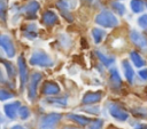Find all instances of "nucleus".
<instances>
[{"instance_id":"9d476101","label":"nucleus","mask_w":147,"mask_h":129,"mask_svg":"<svg viewBox=\"0 0 147 129\" xmlns=\"http://www.w3.org/2000/svg\"><path fill=\"white\" fill-rule=\"evenodd\" d=\"M102 97V94L100 91H90V92H86L83 97V103L84 104H93V103H96L101 99Z\"/></svg>"},{"instance_id":"423d86ee","label":"nucleus","mask_w":147,"mask_h":129,"mask_svg":"<svg viewBox=\"0 0 147 129\" xmlns=\"http://www.w3.org/2000/svg\"><path fill=\"white\" fill-rule=\"evenodd\" d=\"M109 114H110L114 119H116V120H118V121H125V120L129 118V114H127L122 107H119V106L116 105V104L109 105Z\"/></svg>"},{"instance_id":"ddd939ff","label":"nucleus","mask_w":147,"mask_h":129,"mask_svg":"<svg viewBox=\"0 0 147 129\" xmlns=\"http://www.w3.org/2000/svg\"><path fill=\"white\" fill-rule=\"evenodd\" d=\"M60 91V87L55 82H46L42 88V92L46 95H55Z\"/></svg>"},{"instance_id":"f03ea898","label":"nucleus","mask_w":147,"mask_h":129,"mask_svg":"<svg viewBox=\"0 0 147 129\" xmlns=\"http://www.w3.org/2000/svg\"><path fill=\"white\" fill-rule=\"evenodd\" d=\"M29 62L32 65L42 66V67H48V66H52L53 65L52 58L45 51H42V50H36V51H33V54L31 55Z\"/></svg>"},{"instance_id":"dca6fc26","label":"nucleus","mask_w":147,"mask_h":129,"mask_svg":"<svg viewBox=\"0 0 147 129\" xmlns=\"http://www.w3.org/2000/svg\"><path fill=\"white\" fill-rule=\"evenodd\" d=\"M130 7L131 10L136 14H140L145 9V2L142 0H131L130 1Z\"/></svg>"},{"instance_id":"20e7f679","label":"nucleus","mask_w":147,"mask_h":129,"mask_svg":"<svg viewBox=\"0 0 147 129\" xmlns=\"http://www.w3.org/2000/svg\"><path fill=\"white\" fill-rule=\"evenodd\" d=\"M41 80V74L40 73H33L30 82L28 84V97L29 99H33L36 96V90H37V86L39 83V81Z\"/></svg>"},{"instance_id":"4be33fe9","label":"nucleus","mask_w":147,"mask_h":129,"mask_svg":"<svg viewBox=\"0 0 147 129\" xmlns=\"http://www.w3.org/2000/svg\"><path fill=\"white\" fill-rule=\"evenodd\" d=\"M96 55H98V57L100 58V61H101V63L103 64V65H106V66H110L113 63H114V58L113 57H110V56H107V55H105L103 53H101V51H96Z\"/></svg>"},{"instance_id":"393cba45","label":"nucleus","mask_w":147,"mask_h":129,"mask_svg":"<svg viewBox=\"0 0 147 129\" xmlns=\"http://www.w3.org/2000/svg\"><path fill=\"white\" fill-rule=\"evenodd\" d=\"M67 9H72V8H76L77 7V0H62L60 1Z\"/></svg>"},{"instance_id":"1a4fd4ad","label":"nucleus","mask_w":147,"mask_h":129,"mask_svg":"<svg viewBox=\"0 0 147 129\" xmlns=\"http://www.w3.org/2000/svg\"><path fill=\"white\" fill-rule=\"evenodd\" d=\"M20 108V102H13V103H8L3 106V110H5V113L8 118L10 119H14L17 113H18V110Z\"/></svg>"},{"instance_id":"412c9836","label":"nucleus","mask_w":147,"mask_h":129,"mask_svg":"<svg viewBox=\"0 0 147 129\" xmlns=\"http://www.w3.org/2000/svg\"><path fill=\"white\" fill-rule=\"evenodd\" d=\"M111 8H113V10H114L116 14H118L119 16H123V15L125 14V11H126V8H125L124 3L117 2V1L111 3Z\"/></svg>"},{"instance_id":"7c9ffc66","label":"nucleus","mask_w":147,"mask_h":129,"mask_svg":"<svg viewBox=\"0 0 147 129\" xmlns=\"http://www.w3.org/2000/svg\"><path fill=\"white\" fill-rule=\"evenodd\" d=\"M5 7H6V3L3 0H1V17H2V19H5Z\"/></svg>"},{"instance_id":"473e14b6","label":"nucleus","mask_w":147,"mask_h":129,"mask_svg":"<svg viewBox=\"0 0 147 129\" xmlns=\"http://www.w3.org/2000/svg\"><path fill=\"white\" fill-rule=\"evenodd\" d=\"M41 129H53V128L48 127V126H41Z\"/></svg>"},{"instance_id":"c756f323","label":"nucleus","mask_w":147,"mask_h":129,"mask_svg":"<svg viewBox=\"0 0 147 129\" xmlns=\"http://www.w3.org/2000/svg\"><path fill=\"white\" fill-rule=\"evenodd\" d=\"M139 75H140V76H141L142 79L147 80V68H144V70L139 71Z\"/></svg>"},{"instance_id":"cd10ccee","label":"nucleus","mask_w":147,"mask_h":129,"mask_svg":"<svg viewBox=\"0 0 147 129\" xmlns=\"http://www.w3.org/2000/svg\"><path fill=\"white\" fill-rule=\"evenodd\" d=\"M11 97H13V95L10 92H8V91H6L3 89L0 91V98H1V100H6V99L11 98Z\"/></svg>"},{"instance_id":"72a5a7b5","label":"nucleus","mask_w":147,"mask_h":129,"mask_svg":"<svg viewBox=\"0 0 147 129\" xmlns=\"http://www.w3.org/2000/svg\"><path fill=\"white\" fill-rule=\"evenodd\" d=\"M13 129H25V128H23V127H21V126H15Z\"/></svg>"},{"instance_id":"0eeeda50","label":"nucleus","mask_w":147,"mask_h":129,"mask_svg":"<svg viewBox=\"0 0 147 129\" xmlns=\"http://www.w3.org/2000/svg\"><path fill=\"white\" fill-rule=\"evenodd\" d=\"M39 8H40L39 2H37V1L32 0V1H30L28 5H25V6L22 8V11L24 13V15H25V16H28V17L32 18V17H34V16H36V14H37V11L39 10Z\"/></svg>"},{"instance_id":"aec40b11","label":"nucleus","mask_w":147,"mask_h":129,"mask_svg":"<svg viewBox=\"0 0 147 129\" xmlns=\"http://www.w3.org/2000/svg\"><path fill=\"white\" fill-rule=\"evenodd\" d=\"M68 116H69L71 120H74L75 122H77V123H79V124H82V126H85V124H87L88 122H91V120H90L88 118L83 116V115H78V114H69Z\"/></svg>"},{"instance_id":"9b49d317","label":"nucleus","mask_w":147,"mask_h":129,"mask_svg":"<svg viewBox=\"0 0 147 129\" xmlns=\"http://www.w3.org/2000/svg\"><path fill=\"white\" fill-rule=\"evenodd\" d=\"M42 22L46 26H53L57 22V15L52 10H47L42 15Z\"/></svg>"},{"instance_id":"f8f14e48","label":"nucleus","mask_w":147,"mask_h":129,"mask_svg":"<svg viewBox=\"0 0 147 129\" xmlns=\"http://www.w3.org/2000/svg\"><path fill=\"white\" fill-rule=\"evenodd\" d=\"M61 119V114L59 113H51L46 116L42 118L41 120V126H48V127H52L53 124H55L56 122H59Z\"/></svg>"},{"instance_id":"2f4dec72","label":"nucleus","mask_w":147,"mask_h":129,"mask_svg":"<svg viewBox=\"0 0 147 129\" xmlns=\"http://www.w3.org/2000/svg\"><path fill=\"white\" fill-rule=\"evenodd\" d=\"M136 129H147V126H141V124H140V126H138Z\"/></svg>"},{"instance_id":"5701e85b","label":"nucleus","mask_w":147,"mask_h":129,"mask_svg":"<svg viewBox=\"0 0 147 129\" xmlns=\"http://www.w3.org/2000/svg\"><path fill=\"white\" fill-rule=\"evenodd\" d=\"M47 103L52 105H60V106H65L67 105V98L61 97V98H49L47 99Z\"/></svg>"},{"instance_id":"f3484780","label":"nucleus","mask_w":147,"mask_h":129,"mask_svg":"<svg viewBox=\"0 0 147 129\" xmlns=\"http://www.w3.org/2000/svg\"><path fill=\"white\" fill-rule=\"evenodd\" d=\"M122 66H123V71H124L125 78L131 82V81L133 80V76H134L133 68L131 67V65L129 64V62H127V61H123V62H122Z\"/></svg>"},{"instance_id":"6e6552de","label":"nucleus","mask_w":147,"mask_h":129,"mask_svg":"<svg viewBox=\"0 0 147 129\" xmlns=\"http://www.w3.org/2000/svg\"><path fill=\"white\" fill-rule=\"evenodd\" d=\"M17 64H18V73H20V79H21V84L22 87L24 86V83L26 82L28 79V68H26V63L23 56H20L17 59Z\"/></svg>"},{"instance_id":"b1692460","label":"nucleus","mask_w":147,"mask_h":129,"mask_svg":"<svg viewBox=\"0 0 147 129\" xmlns=\"http://www.w3.org/2000/svg\"><path fill=\"white\" fill-rule=\"evenodd\" d=\"M137 24L140 29L147 31V14H144V15L139 16L138 19H137Z\"/></svg>"},{"instance_id":"a878e982","label":"nucleus","mask_w":147,"mask_h":129,"mask_svg":"<svg viewBox=\"0 0 147 129\" xmlns=\"http://www.w3.org/2000/svg\"><path fill=\"white\" fill-rule=\"evenodd\" d=\"M18 115L21 119H28L30 116V111L28 110V107H21L20 111H18Z\"/></svg>"},{"instance_id":"6ab92c4d","label":"nucleus","mask_w":147,"mask_h":129,"mask_svg":"<svg viewBox=\"0 0 147 129\" xmlns=\"http://www.w3.org/2000/svg\"><path fill=\"white\" fill-rule=\"evenodd\" d=\"M110 81L116 87H118L121 84V76H119V73H118L117 68H115V67H113L110 70Z\"/></svg>"},{"instance_id":"e433bc0d","label":"nucleus","mask_w":147,"mask_h":129,"mask_svg":"<svg viewBox=\"0 0 147 129\" xmlns=\"http://www.w3.org/2000/svg\"><path fill=\"white\" fill-rule=\"evenodd\" d=\"M146 7H147V3H146Z\"/></svg>"},{"instance_id":"f704fd0d","label":"nucleus","mask_w":147,"mask_h":129,"mask_svg":"<svg viewBox=\"0 0 147 129\" xmlns=\"http://www.w3.org/2000/svg\"><path fill=\"white\" fill-rule=\"evenodd\" d=\"M67 129H75V128H67Z\"/></svg>"},{"instance_id":"f257e3e1","label":"nucleus","mask_w":147,"mask_h":129,"mask_svg":"<svg viewBox=\"0 0 147 129\" xmlns=\"http://www.w3.org/2000/svg\"><path fill=\"white\" fill-rule=\"evenodd\" d=\"M95 23L102 27H115L118 25V18L110 11H101L95 16Z\"/></svg>"},{"instance_id":"39448f33","label":"nucleus","mask_w":147,"mask_h":129,"mask_svg":"<svg viewBox=\"0 0 147 129\" xmlns=\"http://www.w3.org/2000/svg\"><path fill=\"white\" fill-rule=\"evenodd\" d=\"M130 38L132 40V42L138 46L139 48L146 50L147 49V39L144 34H141L139 31H136V30H132L131 33H130Z\"/></svg>"},{"instance_id":"2eb2a0df","label":"nucleus","mask_w":147,"mask_h":129,"mask_svg":"<svg viewBox=\"0 0 147 129\" xmlns=\"http://www.w3.org/2000/svg\"><path fill=\"white\" fill-rule=\"evenodd\" d=\"M106 37V31L102 30V29H92V38H93V41L94 43H100Z\"/></svg>"},{"instance_id":"7ed1b4c3","label":"nucleus","mask_w":147,"mask_h":129,"mask_svg":"<svg viewBox=\"0 0 147 129\" xmlns=\"http://www.w3.org/2000/svg\"><path fill=\"white\" fill-rule=\"evenodd\" d=\"M0 45H1V48L3 49V51L6 53V55L8 57H14L15 56V46H14V43H13V41H11L9 35L1 34Z\"/></svg>"},{"instance_id":"bb28decb","label":"nucleus","mask_w":147,"mask_h":129,"mask_svg":"<svg viewBox=\"0 0 147 129\" xmlns=\"http://www.w3.org/2000/svg\"><path fill=\"white\" fill-rule=\"evenodd\" d=\"M103 126V121L102 120H94L91 122L90 124V129H101Z\"/></svg>"},{"instance_id":"4468645a","label":"nucleus","mask_w":147,"mask_h":129,"mask_svg":"<svg viewBox=\"0 0 147 129\" xmlns=\"http://www.w3.org/2000/svg\"><path fill=\"white\" fill-rule=\"evenodd\" d=\"M38 34V26L37 24L34 23H31L26 26L25 31H24V35L28 38V39H34Z\"/></svg>"},{"instance_id":"a211bd4d","label":"nucleus","mask_w":147,"mask_h":129,"mask_svg":"<svg viewBox=\"0 0 147 129\" xmlns=\"http://www.w3.org/2000/svg\"><path fill=\"white\" fill-rule=\"evenodd\" d=\"M130 58H131V61L133 62V64H134L137 67H142V66L145 65V61H144L142 57H141L138 53H136V51H132V53L130 54Z\"/></svg>"},{"instance_id":"c85d7f7f","label":"nucleus","mask_w":147,"mask_h":129,"mask_svg":"<svg viewBox=\"0 0 147 129\" xmlns=\"http://www.w3.org/2000/svg\"><path fill=\"white\" fill-rule=\"evenodd\" d=\"M2 63H3V65L6 66V68H7V72H8V75H10V76H13L14 75V70H13V66L10 65V64H8L7 62H5V61H2Z\"/></svg>"},{"instance_id":"c9c22d12","label":"nucleus","mask_w":147,"mask_h":129,"mask_svg":"<svg viewBox=\"0 0 147 129\" xmlns=\"http://www.w3.org/2000/svg\"><path fill=\"white\" fill-rule=\"evenodd\" d=\"M85 1H92V0H85Z\"/></svg>"}]
</instances>
